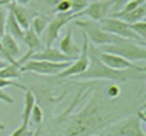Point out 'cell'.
<instances>
[{"label": "cell", "instance_id": "484cf974", "mask_svg": "<svg viewBox=\"0 0 146 136\" xmlns=\"http://www.w3.org/2000/svg\"><path fill=\"white\" fill-rule=\"evenodd\" d=\"M33 132H35V129H30L29 126H19L10 136H32L33 135Z\"/></svg>", "mask_w": 146, "mask_h": 136}, {"label": "cell", "instance_id": "7a4b0ae2", "mask_svg": "<svg viewBox=\"0 0 146 136\" xmlns=\"http://www.w3.org/2000/svg\"><path fill=\"white\" fill-rule=\"evenodd\" d=\"M88 56H89V66L88 69L78 75V80H109L112 83L116 82H130V80H145L146 72L135 70V69H126V70H116L110 69L109 66L100 62L99 59V49L93 44L88 47Z\"/></svg>", "mask_w": 146, "mask_h": 136}, {"label": "cell", "instance_id": "9a60e30c", "mask_svg": "<svg viewBox=\"0 0 146 136\" xmlns=\"http://www.w3.org/2000/svg\"><path fill=\"white\" fill-rule=\"evenodd\" d=\"M113 17H117L126 23H135V22H139V20H143L145 16H146V6L145 5H140L139 7H136L135 10L132 12H127V13H119V12H115L112 15Z\"/></svg>", "mask_w": 146, "mask_h": 136}, {"label": "cell", "instance_id": "ac0fdd59", "mask_svg": "<svg viewBox=\"0 0 146 136\" xmlns=\"http://www.w3.org/2000/svg\"><path fill=\"white\" fill-rule=\"evenodd\" d=\"M0 78L2 79H7V80H16L22 78V72H20V66L16 63H7L5 67L0 69Z\"/></svg>", "mask_w": 146, "mask_h": 136}, {"label": "cell", "instance_id": "d6986e66", "mask_svg": "<svg viewBox=\"0 0 146 136\" xmlns=\"http://www.w3.org/2000/svg\"><path fill=\"white\" fill-rule=\"evenodd\" d=\"M49 20H50V19H49L47 16L36 15V16L32 19V22H30V29H32L37 36H42V34L44 33L47 25H49Z\"/></svg>", "mask_w": 146, "mask_h": 136}, {"label": "cell", "instance_id": "5bb4252c", "mask_svg": "<svg viewBox=\"0 0 146 136\" xmlns=\"http://www.w3.org/2000/svg\"><path fill=\"white\" fill-rule=\"evenodd\" d=\"M59 50H60L62 53H64L66 56H70V57H73V59H76V57L79 56L80 49H79L78 43L73 40V34H72V30H70V29H69V30L64 33V36L60 39V42H59Z\"/></svg>", "mask_w": 146, "mask_h": 136}, {"label": "cell", "instance_id": "d590c367", "mask_svg": "<svg viewBox=\"0 0 146 136\" xmlns=\"http://www.w3.org/2000/svg\"><path fill=\"white\" fill-rule=\"evenodd\" d=\"M3 129H5V125H3V123H0V130H3Z\"/></svg>", "mask_w": 146, "mask_h": 136}, {"label": "cell", "instance_id": "4dcf8cb0", "mask_svg": "<svg viewBox=\"0 0 146 136\" xmlns=\"http://www.w3.org/2000/svg\"><path fill=\"white\" fill-rule=\"evenodd\" d=\"M59 2H60V0H43V3H46L47 6H52V7H54Z\"/></svg>", "mask_w": 146, "mask_h": 136}, {"label": "cell", "instance_id": "277c9868", "mask_svg": "<svg viewBox=\"0 0 146 136\" xmlns=\"http://www.w3.org/2000/svg\"><path fill=\"white\" fill-rule=\"evenodd\" d=\"M75 25L88 36V39L92 42L93 46L99 47V46H105V44H113V43H117L120 39L123 37H119V36H115V34H110L108 32H105L99 22H95V20H82V19H75Z\"/></svg>", "mask_w": 146, "mask_h": 136}, {"label": "cell", "instance_id": "ffe728a7", "mask_svg": "<svg viewBox=\"0 0 146 136\" xmlns=\"http://www.w3.org/2000/svg\"><path fill=\"white\" fill-rule=\"evenodd\" d=\"M89 0H70V13L75 15V17H80V13L88 7Z\"/></svg>", "mask_w": 146, "mask_h": 136}, {"label": "cell", "instance_id": "f1b7e54d", "mask_svg": "<svg viewBox=\"0 0 146 136\" xmlns=\"http://www.w3.org/2000/svg\"><path fill=\"white\" fill-rule=\"evenodd\" d=\"M127 2H130V0H112V9L116 10V12H119Z\"/></svg>", "mask_w": 146, "mask_h": 136}, {"label": "cell", "instance_id": "d4e9b609", "mask_svg": "<svg viewBox=\"0 0 146 136\" xmlns=\"http://www.w3.org/2000/svg\"><path fill=\"white\" fill-rule=\"evenodd\" d=\"M106 95L110 98V99H116L119 95H120V86L117 83H110L106 89Z\"/></svg>", "mask_w": 146, "mask_h": 136}, {"label": "cell", "instance_id": "2e32d148", "mask_svg": "<svg viewBox=\"0 0 146 136\" xmlns=\"http://www.w3.org/2000/svg\"><path fill=\"white\" fill-rule=\"evenodd\" d=\"M35 105H36V98L32 93V90L27 89L25 92V107H23V113H22V125L23 126L30 125V115H32Z\"/></svg>", "mask_w": 146, "mask_h": 136}, {"label": "cell", "instance_id": "ba28073f", "mask_svg": "<svg viewBox=\"0 0 146 136\" xmlns=\"http://www.w3.org/2000/svg\"><path fill=\"white\" fill-rule=\"evenodd\" d=\"M82 39H83V44H82V50H80L79 56L73 62H70V64L64 70H62L57 76H60V78H76L78 75L83 73L88 69V66H89V56H88L89 39L85 33L82 34Z\"/></svg>", "mask_w": 146, "mask_h": 136}, {"label": "cell", "instance_id": "8992f818", "mask_svg": "<svg viewBox=\"0 0 146 136\" xmlns=\"http://www.w3.org/2000/svg\"><path fill=\"white\" fill-rule=\"evenodd\" d=\"M99 25L100 27L110 33V34H115V36H119V37H123V39H127V40H133V42H139V43H146L145 40H142L129 26V23L117 19V17H105L102 20H99Z\"/></svg>", "mask_w": 146, "mask_h": 136}, {"label": "cell", "instance_id": "e0dca14e", "mask_svg": "<svg viewBox=\"0 0 146 136\" xmlns=\"http://www.w3.org/2000/svg\"><path fill=\"white\" fill-rule=\"evenodd\" d=\"M5 33L10 34L12 37H15L16 40H20L23 39V34H25V30L19 26V23L16 22V19L13 17V15L9 12L7 13V19H6V27H5Z\"/></svg>", "mask_w": 146, "mask_h": 136}, {"label": "cell", "instance_id": "8fae6325", "mask_svg": "<svg viewBox=\"0 0 146 136\" xmlns=\"http://www.w3.org/2000/svg\"><path fill=\"white\" fill-rule=\"evenodd\" d=\"M110 9H112V0H95V2L88 5V7L80 13V16H86L90 20L99 22L108 17Z\"/></svg>", "mask_w": 146, "mask_h": 136}, {"label": "cell", "instance_id": "7c38bea8", "mask_svg": "<svg viewBox=\"0 0 146 136\" xmlns=\"http://www.w3.org/2000/svg\"><path fill=\"white\" fill-rule=\"evenodd\" d=\"M6 7L13 15V17L16 19V22L19 23V26L23 30L30 27V22L36 16V13H33V10H29L26 6H22V5H17V3H13V2L9 3Z\"/></svg>", "mask_w": 146, "mask_h": 136}, {"label": "cell", "instance_id": "6da1fadb", "mask_svg": "<svg viewBox=\"0 0 146 136\" xmlns=\"http://www.w3.org/2000/svg\"><path fill=\"white\" fill-rule=\"evenodd\" d=\"M102 103V99H90L83 110L73 117L57 136H90L105 127L108 123V113Z\"/></svg>", "mask_w": 146, "mask_h": 136}, {"label": "cell", "instance_id": "4fadbf2b", "mask_svg": "<svg viewBox=\"0 0 146 136\" xmlns=\"http://www.w3.org/2000/svg\"><path fill=\"white\" fill-rule=\"evenodd\" d=\"M29 60H49V62H73L75 59L66 56L64 53H62L59 49H54L52 46L43 47L40 52L30 54Z\"/></svg>", "mask_w": 146, "mask_h": 136}, {"label": "cell", "instance_id": "836d02e7", "mask_svg": "<svg viewBox=\"0 0 146 136\" xmlns=\"http://www.w3.org/2000/svg\"><path fill=\"white\" fill-rule=\"evenodd\" d=\"M90 136H106L103 132H95V133H92Z\"/></svg>", "mask_w": 146, "mask_h": 136}, {"label": "cell", "instance_id": "7402d4cb", "mask_svg": "<svg viewBox=\"0 0 146 136\" xmlns=\"http://www.w3.org/2000/svg\"><path fill=\"white\" fill-rule=\"evenodd\" d=\"M129 26H130V29H132L142 40L146 42V22H145V20H139V22L130 23Z\"/></svg>", "mask_w": 146, "mask_h": 136}, {"label": "cell", "instance_id": "9c48e42d", "mask_svg": "<svg viewBox=\"0 0 146 136\" xmlns=\"http://www.w3.org/2000/svg\"><path fill=\"white\" fill-rule=\"evenodd\" d=\"M110 126L112 136H146V133L142 129V123L136 115L122 119L120 122L113 123Z\"/></svg>", "mask_w": 146, "mask_h": 136}, {"label": "cell", "instance_id": "603a6c76", "mask_svg": "<svg viewBox=\"0 0 146 136\" xmlns=\"http://www.w3.org/2000/svg\"><path fill=\"white\" fill-rule=\"evenodd\" d=\"M7 7L6 6H0V37L5 34V27H6V19H7Z\"/></svg>", "mask_w": 146, "mask_h": 136}, {"label": "cell", "instance_id": "44dd1931", "mask_svg": "<svg viewBox=\"0 0 146 136\" xmlns=\"http://www.w3.org/2000/svg\"><path fill=\"white\" fill-rule=\"evenodd\" d=\"M32 123L35 125V127L43 125V110L37 103L33 106V110H32V115H30V125Z\"/></svg>", "mask_w": 146, "mask_h": 136}, {"label": "cell", "instance_id": "d6a6232c", "mask_svg": "<svg viewBox=\"0 0 146 136\" xmlns=\"http://www.w3.org/2000/svg\"><path fill=\"white\" fill-rule=\"evenodd\" d=\"M9 3H12V0H0V6H7Z\"/></svg>", "mask_w": 146, "mask_h": 136}, {"label": "cell", "instance_id": "3957f363", "mask_svg": "<svg viewBox=\"0 0 146 136\" xmlns=\"http://www.w3.org/2000/svg\"><path fill=\"white\" fill-rule=\"evenodd\" d=\"M145 44L146 43H139V42H133V40H127V39H120L117 43L105 44V46H100L98 49L100 52H108V53L122 56L123 59L135 63V62H140V60L146 59Z\"/></svg>", "mask_w": 146, "mask_h": 136}, {"label": "cell", "instance_id": "83f0119b", "mask_svg": "<svg viewBox=\"0 0 146 136\" xmlns=\"http://www.w3.org/2000/svg\"><path fill=\"white\" fill-rule=\"evenodd\" d=\"M140 6V3L137 2V0H130V2H127L120 10H119V13H127V12H132V10H135L136 7H139Z\"/></svg>", "mask_w": 146, "mask_h": 136}, {"label": "cell", "instance_id": "4316f807", "mask_svg": "<svg viewBox=\"0 0 146 136\" xmlns=\"http://www.w3.org/2000/svg\"><path fill=\"white\" fill-rule=\"evenodd\" d=\"M54 7L57 13H70V0H60Z\"/></svg>", "mask_w": 146, "mask_h": 136}, {"label": "cell", "instance_id": "e575fe53", "mask_svg": "<svg viewBox=\"0 0 146 136\" xmlns=\"http://www.w3.org/2000/svg\"><path fill=\"white\" fill-rule=\"evenodd\" d=\"M137 2H139L140 5H145V2H146V0H137Z\"/></svg>", "mask_w": 146, "mask_h": 136}, {"label": "cell", "instance_id": "30bf717a", "mask_svg": "<svg viewBox=\"0 0 146 136\" xmlns=\"http://www.w3.org/2000/svg\"><path fill=\"white\" fill-rule=\"evenodd\" d=\"M99 59L102 63H105L106 66H109L110 69H116V70H126V69H135V70H140V72H146L145 66H137L133 62H129L126 59H123L122 56L113 54V53H108V52H100L99 50Z\"/></svg>", "mask_w": 146, "mask_h": 136}, {"label": "cell", "instance_id": "5b68a950", "mask_svg": "<svg viewBox=\"0 0 146 136\" xmlns=\"http://www.w3.org/2000/svg\"><path fill=\"white\" fill-rule=\"evenodd\" d=\"M70 64V62H49V60H27L23 64H20V72L26 73H36V75H44V76H53L59 75L62 70Z\"/></svg>", "mask_w": 146, "mask_h": 136}, {"label": "cell", "instance_id": "52a82bcc", "mask_svg": "<svg viewBox=\"0 0 146 136\" xmlns=\"http://www.w3.org/2000/svg\"><path fill=\"white\" fill-rule=\"evenodd\" d=\"M75 15H72V13H56L53 19L49 20V25L44 30V33L42 34L43 36V44L44 47L47 46H52L54 43V40L59 37L60 34V30L72 20H75Z\"/></svg>", "mask_w": 146, "mask_h": 136}, {"label": "cell", "instance_id": "cb8c5ba5", "mask_svg": "<svg viewBox=\"0 0 146 136\" xmlns=\"http://www.w3.org/2000/svg\"><path fill=\"white\" fill-rule=\"evenodd\" d=\"M9 86L22 89V90H25V92L27 90L26 86H23V85H20V83H17V82H15V80H7V79H2V78H0V89H6V88H9Z\"/></svg>", "mask_w": 146, "mask_h": 136}, {"label": "cell", "instance_id": "1f68e13d", "mask_svg": "<svg viewBox=\"0 0 146 136\" xmlns=\"http://www.w3.org/2000/svg\"><path fill=\"white\" fill-rule=\"evenodd\" d=\"M13 3H17V5H22V6H27L32 0H12Z\"/></svg>", "mask_w": 146, "mask_h": 136}, {"label": "cell", "instance_id": "f546056e", "mask_svg": "<svg viewBox=\"0 0 146 136\" xmlns=\"http://www.w3.org/2000/svg\"><path fill=\"white\" fill-rule=\"evenodd\" d=\"M0 102L12 105V103H13V98H12V96H9V95L5 92V89H0Z\"/></svg>", "mask_w": 146, "mask_h": 136}]
</instances>
